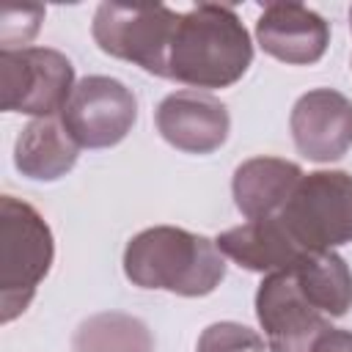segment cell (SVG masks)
Instances as JSON below:
<instances>
[{"label": "cell", "mask_w": 352, "mask_h": 352, "mask_svg": "<svg viewBox=\"0 0 352 352\" xmlns=\"http://www.w3.org/2000/svg\"><path fill=\"white\" fill-rule=\"evenodd\" d=\"M253 60V44L231 6L198 3L179 14L168 52V80L195 91L236 82Z\"/></svg>", "instance_id": "cell-1"}, {"label": "cell", "mask_w": 352, "mask_h": 352, "mask_svg": "<svg viewBox=\"0 0 352 352\" xmlns=\"http://www.w3.org/2000/svg\"><path fill=\"white\" fill-rule=\"evenodd\" d=\"M124 272L140 289L201 297L226 278V256L201 234L154 226L129 239L124 250Z\"/></svg>", "instance_id": "cell-2"}, {"label": "cell", "mask_w": 352, "mask_h": 352, "mask_svg": "<svg viewBox=\"0 0 352 352\" xmlns=\"http://www.w3.org/2000/svg\"><path fill=\"white\" fill-rule=\"evenodd\" d=\"M52 264V234L41 214L14 195L0 201V319L19 316Z\"/></svg>", "instance_id": "cell-3"}, {"label": "cell", "mask_w": 352, "mask_h": 352, "mask_svg": "<svg viewBox=\"0 0 352 352\" xmlns=\"http://www.w3.org/2000/svg\"><path fill=\"white\" fill-rule=\"evenodd\" d=\"M292 239L305 253H322L352 239V176L316 170L297 182L278 212Z\"/></svg>", "instance_id": "cell-4"}, {"label": "cell", "mask_w": 352, "mask_h": 352, "mask_svg": "<svg viewBox=\"0 0 352 352\" xmlns=\"http://www.w3.org/2000/svg\"><path fill=\"white\" fill-rule=\"evenodd\" d=\"M179 25V14L168 6H124L102 3L94 14V38L102 52L132 60L140 69L165 77L168 52Z\"/></svg>", "instance_id": "cell-5"}, {"label": "cell", "mask_w": 352, "mask_h": 352, "mask_svg": "<svg viewBox=\"0 0 352 352\" xmlns=\"http://www.w3.org/2000/svg\"><path fill=\"white\" fill-rule=\"evenodd\" d=\"M74 91L69 58L50 47H19L0 52V104L8 113L52 118Z\"/></svg>", "instance_id": "cell-6"}, {"label": "cell", "mask_w": 352, "mask_h": 352, "mask_svg": "<svg viewBox=\"0 0 352 352\" xmlns=\"http://www.w3.org/2000/svg\"><path fill=\"white\" fill-rule=\"evenodd\" d=\"M138 118V102L132 91L102 74L82 77L66 107L60 110V124L80 148H107L126 138Z\"/></svg>", "instance_id": "cell-7"}, {"label": "cell", "mask_w": 352, "mask_h": 352, "mask_svg": "<svg viewBox=\"0 0 352 352\" xmlns=\"http://www.w3.org/2000/svg\"><path fill=\"white\" fill-rule=\"evenodd\" d=\"M256 316L267 333L270 352H311L316 338L330 330V319L302 297L292 270L272 272L261 280Z\"/></svg>", "instance_id": "cell-8"}, {"label": "cell", "mask_w": 352, "mask_h": 352, "mask_svg": "<svg viewBox=\"0 0 352 352\" xmlns=\"http://www.w3.org/2000/svg\"><path fill=\"white\" fill-rule=\"evenodd\" d=\"M154 118L160 135L173 148L187 154H209L220 148L228 138L231 124L226 104L217 96L195 88H184L165 96Z\"/></svg>", "instance_id": "cell-9"}, {"label": "cell", "mask_w": 352, "mask_h": 352, "mask_svg": "<svg viewBox=\"0 0 352 352\" xmlns=\"http://www.w3.org/2000/svg\"><path fill=\"white\" fill-rule=\"evenodd\" d=\"M292 135L302 157L330 162L352 146V102L330 88L308 91L292 110Z\"/></svg>", "instance_id": "cell-10"}, {"label": "cell", "mask_w": 352, "mask_h": 352, "mask_svg": "<svg viewBox=\"0 0 352 352\" xmlns=\"http://www.w3.org/2000/svg\"><path fill=\"white\" fill-rule=\"evenodd\" d=\"M256 36L267 55L283 63L305 66V63H316L324 55L330 41V28L308 6L270 3L264 6L256 22Z\"/></svg>", "instance_id": "cell-11"}, {"label": "cell", "mask_w": 352, "mask_h": 352, "mask_svg": "<svg viewBox=\"0 0 352 352\" xmlns=\"http://www.w3.org/2000/svg\"><path fill=\"white\" fill-rule=\"evenodd\" d=\"M214 245L223 256L234 258L239 267L253 272H267V275L292 270L300 258L308 256L292 239V234L278 220V214L248 220L236 228H228L214 239Z\"/></svg>", "instance_id": "cell-12"}, {"label": "cell", "mask_w": 352, "mask_h": 352, "mask_svg": "<svg viewBox=\"0 0 352 352\" xmlns=\"http://www.w3.org/2000/svg\"><path fill=\"white\" fill-rule=\"evenodd\" d=\"M302 179L294 162L278 157H256L236 168L234 173V201L248 220L272 217L283 209L292 190Z\"/></svg>", "instance_id": "cell-13"}, {"label": "cell", "mask_w": 352, "mask_h": 352, "mask_svg": "<svg viewBox=\"0 0 352 352\" xmlns=\"http://www.w3.org/2000/svg\"><path fill=\"white\" fill-rule=\"evenodd\" d=\"M77 151L80 146L72 140L60 118H36L22 129L14 162L25 176L52 182L72 170V165L77 162Z\"/></svg>", "instance_id": "cell-14"}, {"label": "cell", "mask_w": 352, "mask_h": 352, "mask_svg": "<svg viewBox=\"0 0 352 352\" xmlns=\"http://www.w3.org/2000/svg\"><path fill=\"white\" fill-rule=\"evenodd\" d=\"M302 297L327 319L344 316L352 308V272L333 250L308 253L292 267Z\"/></svg>", "instance_id": "cell-15"}, {"label": "cell", "mask_w": 352, "mask_h": 352, "mask_svg": "<svg viewBox=\"0 0 352 352\" xmlns=\"http://www.w3.org/2000/svg\"><path fill=\"white\" fill-rule=\"evenodd\" d=\"M74 352H154L146 324L126 314H96L80 324L72 338Z\"/></svg>", "instance_id": "cell-16"}, {"label": "cell", "mask_w": 352, "mask_h": 352, "mask_svg": "<svg viewBox=\"0 0 352 352\" xmlns=\"http://www.w3.org/2000/svg\"><path fill=\"white\" fill-rule=\"evenodd\" d=\"M198 352H264V341L245 324L214 322L198 338Z\"/></svg>", "instance_id": "cell-17"}, {"label": "cell", "mask_w": 352, "mask_h": 352, "mask_svg": "<svg viewBox=\"0 0 352 352\" xmlns=\"http://www.w3.org/2000/svg\"><path fill=\"white\" fill-rule=\"evenodd\" d=\"M311 352H352V333L330 327L316 338Z\"/></svg>", "instance_id": "cell-18"}, {"label": "cell", "mask_w": 352, "mask_h": 352, "mask_svg": "<svg viewBox=\"0 0 352 352\" xmlns=\"http://www.w3.org/2000/svg\"><path fill=\"white\" fill-rule=\"evenodd\" d=\"M349 19H352V11H349ZM349 25H352V22H349Z\"/></svg>", "instance_id": "cell-19"}]
</instances>
